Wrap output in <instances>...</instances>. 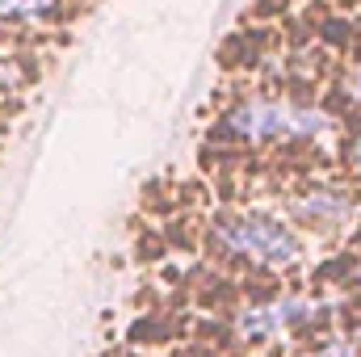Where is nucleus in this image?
<instances>
[{
    "label": "nucleus",
    "instance_id": "obj_1",
    "mask_svg": "<svg viewBox=\"0 0 361 357\" xmlns=\"http://www.w3.org/2000/svg\"><path fill=\"white\" fill-rule=\"evenodd\" d=\"M214 244L231 257H244V261H257V265L269 269H290L298 265L302 257V244L298 236L269 214H227L214 223Z\"/></svg>",
    "mask_w": 361,
    "mask_h": 357
},
{
    "label": "nucleus",
    "instance_id": "obj_2",
    "mask_svg": "<svg viewBox=\"0 0 361 357\" xmlns=\"http://www.w3.org/2000/svg\"><path fill=\"white\" fill-rule=\"evenodd\" d=\"M227 131L252 143L269 139H315L328 131V118L319 109L294 105V101H244L227 114Z\"/></svg>",
    "mask_w": 361,
    "mask_h": 357
},
{
    "label": "nucleus",
    "instance_id": "obj_3",
    "mask_svg": "<svg viewBox=\"0 0 361 357\" xmlns=\"http://www.w3.org/2000/svg\"><path fill=\"white\" fill-rule=\"evenodd\" d=\"M311 315H315L311 298L286 294V298H273V303H261V307H248L240 315V337H248V341H273V337H281L286 328H294V324H302Z\"/></svg>",
    "mask_w": 361,
    "mask_h": 357
},
{
    "label": "nucleus",
    "instance_id": "obj_4",
    "mask_svg": "<svg viewBox=\"0 0 361 357\" xmlns=\"http://www.w3.org/2000/svg\"><path fill=\"white\" fill-rule=\"evenodd\" d=\"M59 0H0V21H34L47 17Z\"/></svg>",
    "mask_w": 361,
    "mask_h": 357
},
{
    "label": "nucleus",
    "instance_id": "obj_5",
    "mask_svg": "<svg viewBox=\"0 0 361 357\" xmlns=\"http://www.w3.org/2000/svg\"><path fill=\"white\" fill-rule=\"evenodd\" d=\"M17 85H21V68L13 59H0V92L17 89Z\"/></svg>",
    "mask_w": 361,
    "mask_h": 357
},
{
    "label": "nucleus",
    "instance_id": "obj_6",
    "mask_svg": "<svg viewBox=\"0 0 361 357\" xmlns=\"http://www.w3.org/2000/svg\"><path fill=\"white\" fill-rule=\"evenodd\" d=\"M315 357H353V345L349 341H332V345H324Z\"/></svg>",
    "mask_w": 361,
    "mask_h": 357
},
{
    "label": "nucleus",
    "instance_id": "obj_7",
    "mask_svg": "<svg viewBox=\"0 0 361 357\" xmlns=\"http://www.w3.org/2000/svg\"><path fill=\"white\" fill-rule=\"evenodd\" d=\"M353 97H357V101H361V72H357V76H353Z\"/></svg>",
    "mask_w": 361,
    "mask_h": 357
},
{
    "label": "nucleus",
    "instance_id": "obj_8",
    "mask_svg": "<svg viewBox=\"0 0 361 357\" xmlns=\"http://www.w3.org/2000/svg\"><path fill=\"white\" fill-rule=\"evenodd\" d=\"M353 156H357V160H361V139H357V143H353Z\"/></svg>",
    "mask_w": 361,
    "mask_h": 357
}]
</instances>
